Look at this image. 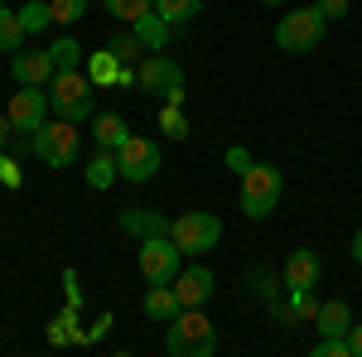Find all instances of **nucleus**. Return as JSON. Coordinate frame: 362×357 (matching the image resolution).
Masks as SVG:
<instances>
[{
	"mask_svg": "<svg viewBox=\"0 0 362 357\" xmlns=\"http://www.w3.org/2000/svg\"><path fill=\"white\" fill-rule=\"evenodd\" d=\"M165 353L169 357H213L218 353V329L203 309H184L165 333Z\"/></svg>",
	"mask_w": 362,
	"mask_h": 357,
	"instance_id": "1",
	"label": "nucleus"
},
{
	"mask_svg": "<svg viewBox=\"0 0 362 357\" xmlns=\"http://www.w3.org/2000/svg\"><path fill=\"white\" fill-rule=\"evenodd\" d=\"M97 102V83L87 78L83 68H73V73H54V83H49V107H54L58 121H87V116H97L92 111Z\"/></svg>",
	"mask_w": 362,
	"mask_h": 357,
	"instance_id": "2",
	"label": "nucleus"
},
{
	"mask_svg": "<svg viewBox=\"0 0 362 357\" xmlns=\"http://www.w3.org/2000/svg\"><path fill=\"white\" fill-rule=\"evenodd\" d=\"M280 193H285V179H280L276 165H251L242 174V184H237V203H242V213L247 218H271L280 203Z\"/></svg>",
	"mask_w": 362,
	"mask_h": 357,
	"instance_id": "3",
	"label": "nucleus"
},
{
	"mask_svg": "<svg viewBox=\"0 0 362 357\" xmlns=\"http://www.w3.org/2000/svg\"><path fill=\"white\" fill-rule=\"evenodd\" d=\"M29 145H34L39 165H49V169H68L73 160H78V150H83L78 126H73V121H58V116H49V121L29 136Z\"/></svg>",
	"mask_w": 362,
	"mask_h": 357,
	"instance_id": "4",
	"label": "nucleus"
},
{
	"mask_svg": "<svg viewBox=\"0 0 362 357\" xmlns=\"http://www.w3.org/2000/svg\"><path fill=\"white\" fill-rule=\"evenodd\" d=\"M169 242L184 251V256H208V251L223 242V218L218 213H179L169 222Z\"/></svg>",
	"mask_w": 362,
	"mask_h": 357,
	"instance_id": "5",
	"label": "nucleus"
},
{
	"mask_svg": "<svg viewBox=\"0 0 362 357\" xmlns=\"http://www.w3.org/2000/svg\"><path fill=\"white\" fill-rule=\"evenodd\" d=\"M324 29H329V20H324L314 5L285 10V20L276 25V49H285V54H314V49L324 44Z\"/></svg>",
	"mask_w": 362,
	"mask_h": 357,
	"instance_id": "6",
	"label": "nucleus"
},
{
	"mask_svg": "<svg viewBox=\"0 0 362 357\" xmlns=\"http://www.w3.org/2000/svg\"><path fill=\"white\" fill-rule=\"evenodd\" d=\"M160 160H165V155H160V145H155L150 136H136V131H131L126 145L116 150L121 179H131V184H150V179L160 174Z\"/></svg>",
	"mask_w": 362,
	"mask_h": 357,
	"instance_id": "7",
	"label": "nucleus"
},
{
	"mask_svg": "<svg viewBox=\"0 0 362 357\" xmlns=\"http://www.w3.org/2000/svg\"><path fill=\"white\" fill-rule=\"evenodd\" d=\"M179 271H184V251L174 247L169 237L140 242V275H145V285H174Z\"/></svg>",
	"mask_w": 362,
	"mask_h": 357,
	"instance_id": "8",
	"label": "nucleus"
},
{
	"mask_svg": "<svg viewBox=\"0 0 362 357\" xmlns=\"http://www.w3.org/2000/svg\"><path fill=\"white\" fill-rule=\"evenodd\" d=\"M5 116H10V126H15L20 136H34V131H39V126L54 116V107H49V92H44V87H20V92L10 97Z\"/></svg>",
	"mask_w": 362,
	"mask_h": 357,
	"instance_id": "9",
	"label": "nucleus"
},
{
	"mask_svg": "<svg viewBox=\"0 0 362 357\" xmlns=\"http://www.w3.org/2000/svg\"><path fill=\"white\" fill-rule=\"evenodd\" d=\"M136 87L140 92H155V97L184 92V68L169 63L165 54H150V58H140V68H136Z\"/></svg>",
	"mask_w": 362,
	"mask_h": 357,
	"instance_id": "10",
	"label": "nucleus"
},
{
	"mask_svg": "<svg viewBox=\"0 0 362 357\" xmlns=\"http://www.w3.org/2000/svg\"><path fill=\"white\" fill-rule=\"evenodd\" d=\"M319 275H324V261H319V251H290L285 256V271H280V285L290 290V295H314L319 290Z\"/></svg>",
	"mask_w": 362,
	"mask_h": 357,
	"instance_id": "11",
	"label": "nucleus"
},
{
	"mask_svg": "<svg viewBox=\"0 0 362 357\" xmlns=\"http://www.w3.org/2000/svg\"><path fill=\"white\" fill-rule=\"evenodd\" d=\"M213 290H218V280L208 266H184V271L174 275V295L184 309H203V304L213 300Z\"/></svg>",
	"mask_w": 362,
	"mask_h": 357,
	"instance_id": "12",
	"label": "nucleus"
},
{
	"mask_svg": "<svg viewBox=\"0 0 362 357\" xmlns=\"http://www.w3.org/2000/svg\"><path fill=\"white\" fill-rule=\"evenodd\" d=\"M116 227L136 242H155V237H169V218H160L155 208H126L116 213Z\"/></svg>",
	"mask_w": 362,
	"mask_h": 357,
	"instance_id": "13",
	"label": "nucleus"
},
{
	"mask_svg": "<svg viewBox=\"0 0 362 357\" xmlns=\"http://www.w3.org/2000/svg\"><path fill=\"white\" fill-rule=\"evenodd\" d=\"M10 68H15V83H20V87H49V83H54L49 49H20Z\"/></svg>",
	"mask_w": 362,
	"mask_h": 357,
	"instance_id": "14",
	"label": "nucleus"
},
{
	"mask_svg": "<svg viewBox=\"0 0 362 357\" xmlns=\"http://www.w3.org/2000/svg\"><path fill=\"white\" fill-rule=\"evenodd\" d=\"M319 314V300L314 295H290V300H271V319L285 324V329H300V324H314Z\"/></svg>",
	"mask_w": 362,
	"mask_h": 357,
	"instance_id": "15",
	"label": "nucleus"
},
{
	"mask_svg": "<svg viewBox=\"0 0 362 357\" xmlns=\"http://www.w3.org/2000/svg\"><path fill=\"white\" fill-rule=\"evenodd\" d=\"M131 136V126L121 121V111H97L92 116V150H121Z\"/></svg>",
	"mask_w": 362,
	"mask_h": 357,
	"instance_id": "16",
	"label": "nucleus"
},
{
	"mask_svg": "<svg viewBox=\"0 0 362 357\" xmlns=\"http://www.w3.org/2000/svg\"><path fill=\"white\" fill-rule=\"evenodd\" d=\"M140 309H145V319H155V324H174V319L184 314V304H179V295H174V285H150L145 300H140Z\"/></svg>",
	"mask_w": 362,
	"mask_h": 357,
	"instance_id": "17",
	"label": "nucleus"
},
{
	"mask_svg": "<svg viewBox=\"0 0 362 357\" xmlns=\"http://www.w3.org/2000/svg\"><path fill=\"white\" fill-rule=\"evenodd\" d=\"M314 329H319V338H348V329H353V309H348L343 300L319 304V314H314Z\"/></svg>",
	"mask_w": 362,
	"mask_h": 357,
	"instance_id": "18",
	"label": "nucleus"
},
{
	"mask_svg": "<svg viewBox=\"0 0 362 357\" xmlns=\"http://www.w3.org/2000/svg\"><path fill=\"white\" fill-rule=\"evenodd\" d=\"M121 179V165H116V150H92V160H87V189L107 193Z\"/></svg>",
	"mask_w": 362,
	"mask_h": 357,
	"instance_id": "19",
	"label": "nucleus"
},
{
	"mask_svg": "<svg viewBox=\"0 0 362 357\" xmlns=\"http://www.w3.org/2000/svg\"><path fill=\"white\" fill-rule=\"evenodd\" d=\"M131 29H136V39L145 44V54H160V49L169 44V29H174V25H165V20H160V15L150 10V15H140Z\"/></svg>",
	"mask_w": 362,
	"mask_h": 357,
	"instance_id": "20",
	"label": "nucleus"
},
{
	"mask_svg": "<svg viewBox=\"0 0 362 357\" xmlns=\"http://www.w3.org/2000/svg\"><path fill=\"white\" fill-rule=\"evenodd\" d=\"M49 63H54V73H73V68H83V44L73 39V34H63L49 44Z\"/></svg>",
	"mask_w": 362,
	"mask_h": 357,
	"instance_id": "21",
	"label": "nucleus"
},
{
	"mask_svg": "<svg viewBox=\"0 0 362 357\" xmlns=\"http://www.w3.org/2000/svg\"><path fill=\"white\" fill-rule=\"evenodd\" d=\"M25 49V25H20V15L5 5L0 10V54H20Z\"/></svg>",
	"mask_w": 362,
	"mask_h": 357,
	"instance_id": "22",
	"label": "nucleus"
},
{
	"mask_svg": "<svg viewBox=\"0 0 362 357\" xmlns=\"http://www.w3.org/2000/svg\"><path fill=\"white\" fill-rule=\"evenodd\" d=\"M198 10H203V0H155V15L165 25H189Z\"/></svg>",
	"mask_w": 362,
	"mask_h": 357,
	"instance_id": "23",
	"label": "nucleus"
},
{
	"mask_svg": "<svg viewBox=\"0 0 362 357\" xmlns=\"http://www.w3.org/2000/svg\"><path fill=\"white\" fill-rule=\"evenodd\" d=\"M20 15V25H25V34H44V29H54V15H49V0H29V5H20L15 10Z\"/></svg>",
	"mask_w": 362,
	"mask_h": 357,
	"instance_id": "24",
	"label": "nucleus"
},
{
	"mask_svg": "<svg viewBox=\"0 0 362 357\" xmlns=\"http://www.w3.org/2000/svg\"><path fill=\"white\" fill-rule=\"evenodd\" d=\"M107 54H112L116 63H140V54H145V44L136 39V29H121V34H112Z\"/></svg>",
	"mask_w": 362,
	"mask_h": 357,
	"instance_id": "25",
	"label": "nucleus"
},
{
	"mask_svg": "<svg viewBox=\"0 0 362 357\" xmlns=\"http://www.w3.org/2000/svg\"><path fill=\"white\" fill-rule=\"evenodd\" d=\"M150 10H155V0H107V15L126 20V25H136L140 15H150Z\"/></svg>",
	"mask_w": 362,
	"mask_h": 357,
	"instance_id": "26",
	"label": "nucleus"
},
{
	"mask_svg": "<svg viewBox=\"0 0 362 357\" xmlns=\"http://www.w3.org/2000/svg\"><path fill=\"white\" fill-rule=\"evenodd\" d=\"M160 131H165L169 140H189V116L179 107H160Z\"/></svg>",
	"mask_w": 362,
	"mask_h": 357,
	"instance_id": "27",
	"label": "nucleus"
},
{
	"mask_svg": "<svg viewBox=\"0 0 362 357\" xmlns=\"http://www.w3.org/2000/svg\"><path fill=\"white\" fill-rule=\"evenodd\" d=\"M49 15H54V25H78L87 15V0H49Z\"/></svg>",
	"mask_w": 362,
	"mask_h": 357,
	"instance_id": "28",
	"label": "nucleus"
},
{
	"mask_svg": "<svg viewBox=\"0 0 362 357\" xmlns=\"http://www.w3.org/2000/svg\"><path fill=\"white\" fill-rule=\"evenodd\" d=\"M116 73H121V63H116V58L107 54V49H102V54H92V73H87V78H92L97 87L116 83Z\"/></svg>",
	"mask_w": 362,
	"mask_h": 357,
	"instance_id": "29",
	"label": "nucleus"
},
{
	"mask_svg": "<svg viewBox=\"0 0 362 357\" xmlns=\"http://www.w3.org/2000/svg\"><path fill=\"white\" fill-rule=\"evenodd\" d=\"M309 357H353V353H348L343 338H319V343L309 348Z\"/></svg>",
	"mask_w": 362,
	"mask_h": 357,
	"instance_id": "30",
	"label": "nucleus"
},
{
	"mask_svg": "<svg viewBox=\"0 0 362 357\" xmlns=\"http://www.w3.org/2000/svg\"><path fill=\"white\" fill-rule=\"evenodd\" d=\"M0 184H5V189H20V184H25V174H20V160L0 155Z\"/></svg>",
	"mask_w": 362,
	"mask_h": 357,
	"instance_id": "31",
	"label": "nucleus"
},
{
	"mask_svg": "<svg viewBox=\"0 0 362 357\" xmlns=\"http://www.w3.org/2000/svg\"><path fill=\"white\" fill-rule=\"evenodd\" d=\"M348 5H353V0H314V10H319L324 20H343V15H348Z\"/></svg>",
	"mask_w": 362,
	"mask_h": 357,
	"instance_id": "32",
	"label": "nucleus"
},
{
	"mask_svg": "<svg viewBox=\"0 0 362 357\" xmlns=\"http://www.w3.org/2000/svg\"><path fill=\"white\" fill-rule=\"evenodd\" d=\"M251 165H256V160H251L247 150H227V169H237V179H242V174H247Z\"/></svg>",
	"mask_w": 362,
	"mask_h": 357,
	"instance_id": "33",
	"label": "nucleus"
},
{
	"mask_svg": "<svg viewBox=\"0 0 362 357\" xmlns=\"http://www.w3.org/2000/svg\"><path fill=\"white\" fill-rule=\"evenodd\" d=\"M15 126H10V116H0V155H10V145H15Z\"/></svg>",
	"mask_w": 362,
	"mask_h": 357,
	"instance_id": "34",
	"label": "nucleus"
},
{
	"mask_svg": "<svg viewBox=\"0 0 362 357\" xmlns=\"http://www.w3.org/2000/svg\"><path fill=\"white\" fill-rule=\"evenodd\" d=\"M343 343H348V353H353V357H362V324H353V329H348V338H343Z\"/></svg>",
	"mask_w": 362,
	"mask_h": 357,
	"instance_id": "35",
	"label": "nucleus"
},
{
	"mask_svg": "<svg viewBox=\"0 0 362 357\" xmlns=\"http://www.w3.org/2000/svg\"><path fill=\"white\" fill-rule=\"evenodd\" d=\"M353 261H358V266H362V227H358V232H353Z\"/></svg>",
	"mask_w": 362,
	"mask_h": 357,
	"instance_id": "36",
	"label": "nucleus"
},
{
	"mask_svg": "<svg viewBox=\"0 0 362 357\" xmlns=\"http://www.w3.org/2000/svg\"><path fill=\"white\" fill-rule=\"evenodd\" d=\"M261 5H285V0H261Z\"/></svg>",
	"mask_w": 362,
	"mask_h": 357,
	"instance_id": "37",
	"label": "nucleus"
},
{
	"mask_svg": "<svg viewBox=\"0 0 362 357\" xmlns=\"http://www.w3.org/2000/svg\"><path fill=\"white\" fill-rule=\"evenodd\" d=\"M116 357H131V353H116Z\"/></svg>",
	"mask_w": 362,
	"mask_h": 357,
	"instance_id": "38",
	"label": "nucleus"
},
{
	"mask_svg": "<svg viewBox=\"0 0 362 357\" xmlns=\"http://www.w3.org/2000/svg\"><path fill=\"white\" fill-rule=\"evenodd\" d=\"M0 10H5V0H0Z\"/></svg>",
	"mask_w": 362,
	"mask_h": 357,
	"instance_id": "39",
	"label": "nucleus"
}]
</instances>
